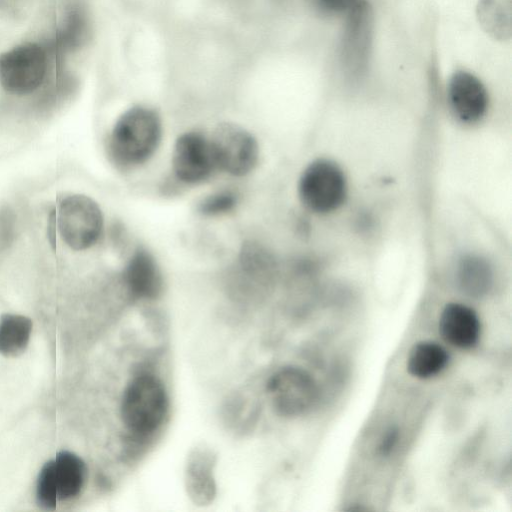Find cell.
I'll return each instance as SVG.
<instances>
[{"mask_svg":"<svg viewBox=\"0 0 512 512\" xmlns=\"http://www.w3.org/2000/svg\"><path fill=\"white\" fill-rule=\"evenodd\" d=\"M160 139L158 114L149 107L134 106L116 121L109 137V152L122 167L138 166L154 154Z\"/></svg>","mask_w":512,"mask_h":512,"instance_id":"1","label":"cell"},{"mask_svg":"<svg viewBox=\"0 0 512 512\" xmlns=\"http://www.w3.org/2000/svg\"><path fill=\"white\" fill-rule=\"evenodd\" d=\"M168 395L161 379L148 372L134 376L121 400V418L128 431L146 436L155 432L168 412Z\"/></svg>","mask_w":512,"mask_h":512,"instance_id":"2","label":"cell"},{"mask_svg":"<svg viewBox=\"0 0 512 512\" xmlns=\"http://www.w3.org/2000/svg\"><path fill=\"white\" fill-rule=\"evenodd\" d=\"M86 479L83 460L70 451L59 452L41 468L36 482V501L43 510H54L58 501L76 498Z\"/></svg>","mask_w":512,"mask_h":512,"instance_id":"3","label":"cell"},{"mask_svg":"<svg viewBox=\"0 0 512 512\" xmlns=\"http://www.w3.org/2000/svg\"><path fill=\"white\" fill-rule=\"evenodd\" d=\"M298 193L307 209L317 214H328L344 203L347 181L337 164L327 159H317L301 174Z\"/></svg>","mask_w":512,"mask_h":512,"instance_id":"4","label":"cell"},{"mask_svg":"<svg viewBox=\"0 0 512 512\" xmlns=\"http://www.w3.org/2000/svg\"><path fill=\"white\" fill-rule=\"evenodd\" d=\"M48 69V51L36 42L19 44L0 54V85L8 93L25 95L37 90Z\"/></svg>","mask_w":512,"mask_h":512,"instance_id":"5","label":"cell"},{"mask_svg":"<svg viewBox=\"0 0 512 512\" xmlns=\"http://www.w3.org/2000/svg\"><path fill=\"white\" fill-rule=\"evenodd\" d=\"M57 225L62 240L71 249L85 250L100 238L103 216L93 199L86 195L71 194L59 203Z\"/></svg>","mask_w":512,"mask_h":512,"instance_id":"6","label":"cell"},{"mask_svg":"<svg viewBox=\"0 0 512 512\" xmlns=\"http://www.w3.org/2000/svg\"><path fill=\"white\" fill-rule=\"evenodd\" d=\"M267 392L276 412L290 418L306 414L319 397L313 376L298 366H285L274 373L267 383Z\"/></svg>","mask_w":512,"mask_h":512,"instance_id":"7","label":"cell"},{"mask_svg":"<svg viewBox=\"0 0 512 512\" xmlns=\"http://www.w3.org/2000/svg\"><path fill=\"white\" fill-rule=\"evenodd\" d=\"M210 145L216 168L230 175H246L257 163V142L238 125L220 124L213 132Z\"/></svg>","mask_w":512,"mask_h":512,"instance_id":"8","label":"cell"},{"mask_svg":"<svg viewBox=\"0 0 512 512\" xmlns=\"http://www.w3.org/2000/svg\"><path fill=\"white\" fill-rule=\"evenodd\" d=\"M173 170L179 180L196 184L208 179L216 168L210 140L199 132H187L176 141Z\"/></svg>","mask_w":512,"mask_h":512,"instance_id":"9","label":"cell"},{"mask_svg":"<svg viewBox=\"0 0 512 512\" xmlns=\"http://www.w3.org/2000/svg\"><path fill=\"white\" fill-rule=\"evenodd\" d=\"M450 106L455 115L465 123H474L485 114L488 96L485 87L474 75L458 72L453 75L448 88Z\"/></svg>","mask_w":512,"mask_h":512,"instance_id":"10","label":"cell"},{"mask_svg":"<svg viewBox=\"0 0 512 512\" xmlns=\"http://www.w3.org/2000/svg\"><path fill=\"white\" fill-rule=\"evenodd\" d=\"M215 463L213 451L205 446H197L188 455L185 488L189 498L197 505H208L216 496Z\"/></svg>","mask_w":512,"mask_h":512,"instance_id":"11","label":"cell"},{"mask_svg":"<svg viewBox=\"0 0 512 512\" xmlns=\"http://www.w3.org/2000/svg\"><path fill=\"white\" fill-rule=\"evenodd\" d=\"M439 331L449 344L460 349H470L480 339L481 322L472 308L452 302L441 311Z\"/></svg>","mask_w":512,"mask_h":512,"instance_id":"12","label":"cell"},{"mask_svg":"<svg viewBox=\"0 0 512 512\" xmlns=\"http://www.w3.org/2000/svg\"><path fill=\"white\" fill-rule=\"evenodd\" d=\"M129 294L137 299H154L162 291V277L153 256L144 249L136 250L123 272Z\"/></svg>","mask_w":512,"mask_h":512,"instance_id":"13","label":"cell"},{"mask_svg":"<svg viewBox=\"0 0 512 512\" xmlns=\"http://www.w3.org/2000/svg\"><path fill=\"white\" fill-rule=\"evenodd\" d=\"M450 357L447 350L435 341L417 342L409 351L406 368L418 379H430L443 372Z\"/></svg>","mask_w":512,"mask_h":512,"instance_id":"14","label":"cell"},{"mask_svg":"<svg viewBox=\"0 0 512 512\" xmlns=\"http://www.w3.org/2000/svg\"><path fill=\"white\" fill-rule=\"evenodd\" d=\"M457 280L465 294L470 297H481L490 290L493 274L489 263L484 258L467 255L459 262Z\"/></svg>","mask_w":512,"mask_h":512,"instance_id":"15","label":"cell"},{"mask_svg":"<svg viewBox=\"0 0 512 512\" xmlns=\"http://www.w3.org/2000/svg\"><path fill=\"white\" fill-rule=\"evenodd\" d=\"M477 16L491 37L508 40L512 31V0H479Z\"/></svg>","mask_w":512,"mask_h":512,"instance_id":"16","label":"cell"},{"mask_svg":"<svg viewBox=\"0 0 512 512\" xmlns=\"http://www.w3.org/2000/svg\"><path fill=\"white\" fill-rule=\"evenodd\" d=\"M32 321L23 315L4 314L0 318V354L16 357L28 346Z\"/></svg>","mask_w":512,"mask_h":512,"instance_id":"17","label":"cell"},{"mask_svg":"<svg viewBox=\"0 0 512 512\" xmlns=\"http://www.w3.org/2000/svg\"><path fill=\"white\" fill-rule=\"evenodd\" d=\"M236 203L234 192L222 190L205 197L199 205V211L206 216H218L233 210Z\"/></svg>","mask_w":512,"mask_h":512,"instance_id":"18","label":"cell"},{"mask_svg":"<svg viewBox=\"0 0 512 512\" xmlns=\"http://www.w3.org/2000/svg\"><path fill=\"white\" fill-rule=\"evenodd\" d=\"M15 216L8 207L0 208V252L7 249L14 239Z\"/></svg>","mask_w":512,"mask_h":512,"instance_id":"19","label":"cell"},{"mask_svg":"<svg viewBox=\"0 0 512 512\" xmlns=\"http://www.w3.org/2000/svg\"><path fill=\"white\" fill-rule=\"evenodd\" d=\"M398 438L399 432L396 428L387 430L378 446L379 453L383 456L390 454L396 446Z\"/></svg>","mask_w":512,"mask_h":512,"instance_id":"20","label":"cell"},{"mask_svg":"<svg viewBox=\"0 0 512 512\" xmlns=\"http://www.w3.org/2000/svg\"><path fill=\"white\" fill-rule=\"evenodd\" d=\"M321 5L333 11H342L350 8L356 0H319Z\"/></svg>","mask_w":512,"mask_h":512,"instance_id":"21","label":"cell"}]
</instances>
